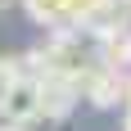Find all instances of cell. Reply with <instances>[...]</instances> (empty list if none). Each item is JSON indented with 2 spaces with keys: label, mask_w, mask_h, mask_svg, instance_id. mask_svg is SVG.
<instances>
[{
  "label": "cell",
  "mask_w": 131,
  "mask_h": 131,
  "mask_svg": "<svg viewBox=\"0 0 131 131\" xmlns=\"http://www.w3.org/2000/svg\"><path fill=\"white\" fill-rule=\"evenodd\" d=\"M27 14L36 18V23L45 27H59V32H68V27H86V32H100L104 36L108 27H113V18H118V0H23Z\"/></svg>",
  "instance_id": "cell-1"
},
{
  "label": "cell",
  "mask_w": 131,
  "mask_h": 131,
  "mask_svg": "<svg viewBox=\"0 0 131 131\" xmlns=\"http://www.w3.org/2000/svg\"><path fill=\"white\" fill-rule=\"evenodd\" d=\"M77 91H81V95H91V100H95L100 108H108V104H118L122 95H127V77H122L118 68L100 63V68L91 72V77H86V81L77 86Z\"/></svg>",
  "instance_id": "cell-3"
},
{
  "label": "cell",
  "mask_w": 131,
  "mask_h": 131,
  "mask_svg": "<svg viewBox=\"0 0 131 131\" xmlns=\"http://www.w3.org/2000/svg\"><path fill=\"white\" fill-rule=\"evenodd\" d=\"M0 131H14V127H5V122H0Z\"/></svg>",
  "instance_id": "cell-6"
},
{
  "label": "cell",
  "mask_w": 131,
  "mask_h": 131,
  "mask_svg": "<svg viewBox=\"0 0 131 131\" xmlns=\"http://www.w3.org/2000/svg\"><path fill=\"white\" fill-rule=\"evenodd\" d=\"M41 104H45V81L36 72H14V77H0V122L5 127H27V122L41 118Z\"/></svg>",
  "instance_id": "cell-2"
},
{
  "label": "cell",
  "mask_w": 131,
  "mask_h": 131,
  "mask_svg": "<svg viewBox=\"0 0 131 131\" xmlns=\"http://www.w3.org/2000/svg\"><path fill=\"white\" fill-rule=\"evenodd\" d=\"M127 131H131V86H127Z\"/></svg>",
  "instance_id": "cell-4"
},
{
  "label": "cell",
  "mask_w": 131,
  "mask_h": 131,
  "mask_svg": "<svg viewBox=\"0 0 131 131\" xmlns=\"http://www.w3.org/2000/svg\"><path fill=\"white\" fill-rule=\"evenodd\" d=\"M0 9H9V0H0Z\"/></svg>",
  "instance_id": "cell-5"
}]
</instances>
